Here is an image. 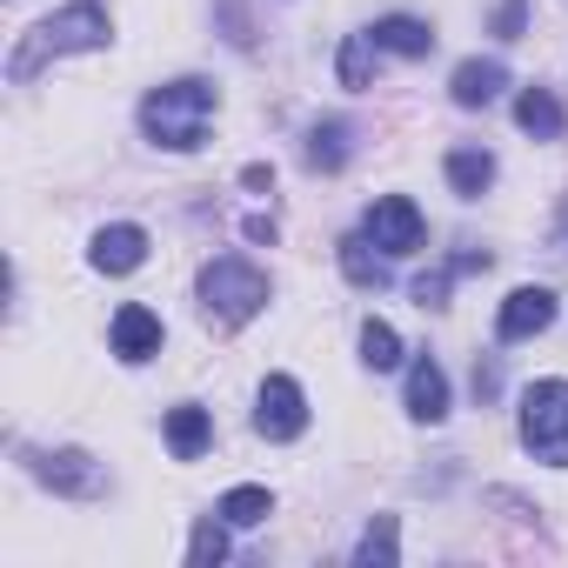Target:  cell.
<instances>
[{
	"label": "cell",
	"instance_id": "9a60e30c",
	"mask_svg": "<svg viewBox=\"0 0 568 568\" xmlns=\"http://www.w3.org/2000/svg\"><path fill=\"white\" fill-rule=\"evenodd\" d=\"M448 187H455L462 201L488 194V187H495V154H481V148H455V154H448Z\"/></svg>",
	"mask_w": 568,
	"mask_h": 568
},
{
	"label": "cell",
	"instance_id": "ac0fdd59",
	"mask_svg": "<svg viewBox=\"0 0 568 568\" xmlns=\"http://www.w3.org/2000/svg\"><path fill=\"white\" fill-rule=\"evenodd\" d=\"M267 515H274V495L267 488H227L221 495V521L227 528H261Z\"/></svg>",
	"mask_w": 568,
	"mask_h": 568
},
{
	"label": "cell",
	"instance_id": "3957f363",
	"mask_svg": "<svg viewBox=\"0 0 568 568\" xmlns=\"http://www.w3.org/2000/svg\"><path fill=\"white\" fill-rule=\"evenodd\" d=\"M201 308H207V322H221V328L254 322V315L267 308V274L247 267L241 254L207 261V267H201Z\"/></svg>",
	"mask_w": 568,
	"mask_h": 568
},
{
	"label": "cell",
	"instance_id": "ba28073f",
	"mask_svg": "<svg viewBox=\"0 0 568 568\" xmlns=\"http://www.w3.org/2000/svg\"><path fill=\"white\" fill-rule=\"evenodd\" d=\"M34 475L54 488V495H101V468H94V455H81V448H61V455H41L34 462Z\"/></svg>",
	"mask_w": 568,
	"mask_h": 568
},
{
	"label": "cell",
	"instance_id": "30bf717a",
	"mask_svg": "<svg viewBox=\"0 0 568 568\" xmlns=\"http://www.w3.org/2000/svg\"><path fill=\"white\" fill-rule=\"evenodd\" d=\"M114 355H121V362H148V355H161V322H154V308L128 302V308L114 315Z\"/></svg>",
	"mask_w": 568,
	"mask_h": 568
},
{
	"label": "cell",
	"instance_id": "4316f807",
	"mask_svg": "<svg viewBox=\"0 0 568 568\" xmlns=\"http://www.w3.org/2000/svg\"><path fill=\"white\" fill-rule=\"evenodd\" d=\"M555 254L568 261V201H561V221H555Z\"/></svg>",
	"mask_w": 568,
	"mask_h": 568
},
{
	"label": "cell",
	"instance_id": "8fae6325",
	"mask_svg": "<svg viewBox=\"0 0 568 568\" xmlns=\"http://www.w3.org/2000/svg\"><path fill=\"white\" fill-rule=\"evenodd\" d=\"M408 415H415V422H442V415H448V375H442L428 355L408 368Z\"/></svg>",
	"mask_w": 568,
	"mask_h": 568
},
{
	"label": "cell",
	"instance_id": "7402d4cb",
	"mask_svg": "<svg viewBox=\"0 0 568 568\" xmlns=\"http://www.w3.org/2000/svg\"><path fill=\"white\" fill-rule=\"evenodd\" d=\"M362 362H368L375 375L395 368V362H402V335H395L388 322H368V328H362Z\"/></svg>",
	"mask_w": 568,
	"mask_h": 568
},
{
	"label": "cell",
	"instance_id": "e0dca14e",
	"mask_svg": "<svg viewBox=\"0 0 568 568\" xmlns=\"http://www.w3.org/2000/svg\"><path fill=\"white\" fill-rule=\"evenodd\" d=\"M515 121H521L535 141H555V134H561V101H555L548 88H528V94L515 101Z\"/></svg>",
	"mask_w": 568,
	"mask_h": 568
},
{
	"label": "cell",
	"instance_id": "d4e9b609",
	"mask_svg": "<svg viewBox=\"0 0 568 568\" xmlns=\"http://www.w3.org/2000/svg\"><path fill=\"white\" fill-rule=\"evenodd\" d=\"M521 21H528V0H501L495 8V34L501 41H521Z\"/></svg>",
	"mask_w": 568,
	"mask_h": 568
},
{
	"label": "cell",
	"instance_id": "d6986e66",
	"mask_svg": "<svg viewBox=\"0 0 568 568\" xmlns=\"http://www.w3.org/2000/svg\"><path fill=\"white\" fill-rule=\"evenodd\" d=\"M348 161V121H322L315 134H308V168L315 174H335Z\"/></svg>",
	"mask_w": 568,
	"mask_h": 568
},
{
	"label": "cell",
	"instance_id": "5b68a950",
	"mask_svg": "<svg viewBox=\"0 0 568 568\" xmlns=\"http://www.w3.org/2000/svg\"><path fill=\"white\" fill-rule=\"evenodd\" d=\"M254 428H261L267 442H295V435L308 428V395H302V382H288V375H267V382H261Z\"/></svg>",
	"mask_w": 568,
	"mask_h": 568
},
{
	"label": "cell",
	"instance_id": "277c9868",
	"mask_svg": "<svg viewBox=\"0 0 568 568\" xmlns=\"http://www.w3.org/2000/svg\"><path fill=\"white\" fill-rule=\"evenodd\" d=\"M521 442L535 462L568 468V382H535L521 395Z\"/></svg>",
	"mask_w": 568,
	"mask_h": 568
},
{
	"label": "cell",
	"instance_id": "7c38bea8",
	"mask_svg": "<svg viewBox=\"0 0 568 568\" xmlns=\"http://www.w3.org/2000/svg\"><path fill=\"white\" fill-rule=\"evenodd\" d=\"M368 34H375V48H388V54H408V61H422V54L435 48L428 21H415V14H382Z\"/></svg>",
	"mask_w": 568,
	"mask_h": 568
},
{
	"label": "cell",
	"instance_id": "7a4b0ae2",
	"mask_svg": "<svg viewBox=\"0 0 568 568\" xmlns=\"http://www.w3.org/2000/svg\"><path fill=\"white\" fill-rule=\"evenodd\" d=\"M214 108H221L214 81H194V74H187V81H168V88H154V94L141 101V128H148V141L187 154V148H201Z\"/></svg>",
	"mask_w": 568,
	"mask_h": 568
},
{
	"label": "cell",
	"instance_id": "44dd1931",
	"mask_svg": "<svg viewBox=\"0 0 568 568\" xmlns=\"http://www.w3.org/2000/svg\"><path fill=\"white\" fill-rule=\"evenodd\" d=\"M375 34H348L342 41V88H368V74H375Z\"/></svg>",
	"mask_w": 568,
	"mask_h": 568
},
{
	"label": "cell",
	"instance_id": "5bb4252c",
	"mask_svg": "<svg viewBox=\"0 0 568 568\" xmlns=\"http://www.w3.org/2000/svg\"><path fill=\"white\" fill-rule=\"evenodd\" d=\"M214 442V422H207V408H194V402H181V408H168V448L181 455V462H201V448Z\"/></svg>",
	"mask_w": 568,
	"mask_h": 568
},
{
	"label": "cell",
	"instance_id": "6da1fadb",
	"mask_svg": "<svg viewBox=\"0 0 568 568\" xmlns=\"http://www.w3.org/2000/svg\"><path fill=\"white\" fill-rule=\"evenodd\" d=\"M88 48H108V14L94 8V0H74V8H61V14H48L41 28L21 34V48L8 54V81L28 88L48 61H61V54H88Z\"/></svg>",
	"mask_w": 568,
	"mask_h": 568
},
{
	"label": "cell",
	"instance_id": "ffe728a7",
	"mask_svg": "<svg viewBox=\"0 0 568 568\" xmlns=\"http://www.w3.org/2000/svg\"><path fill=\"white\" fill-rule=\"evenodd\" d=\"M395 555H402V548H395V515H375L368 535L355 541V561H362V568H388Z\"/></svg>",
	"mask_w": 568,
	"mask_h": 568
},
{
	"label": "cell",
	"instance_id": "4fadbf2b",
	"mask_svg": "<svg viewBox=\"0 0 568 568\" xmlns=\"http://www.w3.org/2000/svg\"><path fill=\"white\" fill-rule=\"evenodd\" d=\"M448 88H455V101H462V108H488V101L508 88V68H501V61H462Z\"/></svg>",
	"mask_w": 568,
	"mask_h": 568
},
{
	"label": "cell",
	"instance_id": "2e32d148",
	"mask_svg": "<svg viewBox=\"0 0 568 568\" xmlns=\"http://www.w3.org/2000/svg\"><path fill=\"white\" fill-rule=\"evenodd\" d=\"M342 274L355 281V288H382V281H388V254H375L368 234H348L342 241Z\"/></svg>",
	"mask_w": 568,
	"mask_h": 568
},
{
	"label": "cell",
	"instance_id": "9c48e42d",
	"mask_svg": "<svg viewBox=\"0 0 568 568\" xmlns=\"http://www.w3.org/2000/svg\"><path fill=\"white\" fill-rule=\"evenodd\" d=\"M141 261H148V234L134 221H114V227L94 234V267L101 274H134Z\"/></svg>",
	"mask_w": 568,
	"mask_h": 568
},
{
	"label": "cell",
	"instance_id": "8992f818",
	"mask_svg": "<svg viewBox=\"0 0 568 568\" xmlns=\"http://www.w3.org/2000/svg\"><path fill=\"white\" fill-rule=\"evenodd\" d=\"M362 234H368L382 254H415L428 227H422V207H415L408 194H382V201L368 207V227H362Z\"/></svg>",
	"mask_w": 568,
	"mask_h": 568
},
{
	"label": "cell",
	"instance_id": "cb8c5ba5",
	"mask_svg": "<svg viewBox=\"0 0 568 568\" xmlns=\"http://www.w3.org/2000/svg\"><path fill=\"white\" fill-rule=\"evenodd\" d=\"M448 274H455V267H435V274H415V302H422V308H442V302H448Z\"/></svg>",
	"mask_w": 568,
	"mask_h": 568
},
{
	"label": "cell",
	"instance_id": "484cf974",
	"mask_svg": "<svg viewBox=\"0 0 568 568\" xmlns=\"http://www.w3.org/2000/svg\"><path fill=\"white\" fill-rule=\"evenodd\" d=\"M241 181H247V187H254V194H267V187H274V168H247V174H241Z\"/></svg>",
	"mask_w": 568,
	"mask_h": 568
},
{
	"label": "cell",
	"instance_id": "52a82bcc",
	"mask_svg": "<svg viewBox=\"0 0 568 568\" xmlns=\"http://www.w3.org/2000/svg\"><path fill=\"white\" fill-rule=\"evenodd\" d=\"M548 322H555V295H548V288H515V295L501 302V315H495L501 342H528V335H541Z\"/></svg>",
	"mask_w": 568,
	"mask_h": 568
},
{
	"label": "cell",
	"instance_id": "603a6c76",
	"mask_svg": "<svg viewBox=\"0 0 568 568\" xmlns=\"http://www.w3.org/2000/svg\"><path fill=\"white\" fill-rule=\"evenodd\" d=\"M187 561H194V568L227 561V528H221V521H201V528H194V541H187Z\"/></svg>",
	"mask_w": 568,
	"mask_h": 568
}]
</instances>
